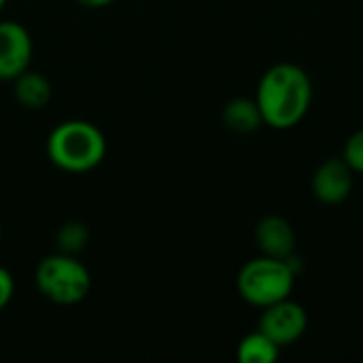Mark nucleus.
<instances>
[{
  "instance_id": "1",
  "label": "nucleus",
  "mask_w": 363,
  "mask_h": 363,
  "mask_svg": "<svg viewBox=\"0 0 363 363\" xmlns=\"http://www.w3.org/2000/svg\"><path fill=\"white\" fill-rule=\"evenodd\" d=\"M257 106L264 123L274 130H291L311 108L313 83L304 68L283 62L264 72L257 85Z\"/></svg>"
},
{
  "instance_id": "2",
  "label": "nucleus",
  "mask_w": 363,
  "mask_h": 363,
  "mask_svg": "<svg viewBox=\"0 0 363 363\" xmlns=\"http://www.w3.org/2000/svg\"><path fill=\"white\" fill-rule=\"evenodd\" d=\"M106 155L104 134L89 121L70 119L53 128L47 138V157L66 172H89Z\"/></svg>"
},
{
  "instance_id": "3",
  "label": "nucleus",
  "mask_w": 363,
  "mask_h": 363,
  "mask_svg": "<svg viewBox=\"0 0 363 363\" xmlns=\"http://www.w3.org/2000/svg\"><path fill=\"white\" fill-rule=\"evenodd\" d=\"M296 283V270L287 259L262 255L251 259L238 272V294L251 306L266 308L289 298Z\"/></svg>"
},
{
  "instance_id": "4",
  "label": "nucleus",
  "mask_w": 363,
  "mask_h": 363,
  "mask_svg": "<svg viewBox=\"0 0 363 363\" xmlns=\"http://www.w3.org/2000/svg\"><path fill=\"white\" fill-rule=\"evenodd\" d=\"M34 281L38 291L49 302L60 306H72L83 302L91 289L89 270L77 259V255H66L60 251L47 255L36 266Z\"/></svg>"
},
{
  "instance_id": "5",
  "label": "nucleus",
  "mask_w": 363,
  "mask_h": 363,
  "mask_svg": "<svg viewBox=\"0 0 363 363\" xmlns=\"http://www.w3.org/2000/svg\"><path fill=\"white\" fill-rule=\"evenodd\" d=\"M306 325H308L306 311L300 304L291 302L289 298L266 306L259 319V332L272 338L279 347L300 340L306 332Z\"/></svg>"
},
{
  "instance_id": "6",
  "label": "nucleus",
  "mask_w": 363,
  "mask_h": 363,
  "mask_svg": "<svg viewBox=\"0 0 363 363\" xmlns=\"http://www.w3.org/2000/svg\"><path fill=\"white\" fill-rule=\"evenodd\" d=\"M32 38L17 21H0V81H13L28 70Z\"/></svg>"
},
{
  "instance_id": "7",
  "label": "nucleus",
  "mask_w": 363,
  "mask_h": 363,
  "mask_svg": "<svg viewBox=\"0 0 363 363\" xmlns=\"http://www.w3.org/2000/svg\"><path fill=\"white\" fill-rule=\"evenodd\" d=\"M351 189H353V170L342 157L323 162L313 177V194L323 204L345 202Z\"/></svg>"
},
{
  "instance_id": "8",
  "label": "nucleus",
  "mask_w": 363,
  "mask_h": 363,
  "mask_svg": "<svg viewBox=\"0 0 363 363\" xmlns=\"http://www.w3.org/2000/svg\"><path fill=\"white\" fill-rule=\"evenodd\" d=\"M255 242L268 257L287 259L296 249V232L291 223L279 215L264 217L255 228Z\"/></svg>"
},
{
  "instance_id": "9",
  "label": "nucleus",
  "mask_w": 363,
  "mask_h": 363,
  "mask_svg": "<svg viewBox=\"0 0 363 363\" xmlns=\"http://www.w3.org/2000/svg\"><path fill=\"white\" fill-rule=\"evenodd\" d=\"M13 94L15 100L30 111L43 108L51 100V83L45 74L36 70H23L19 77L13 79Z\"/></svg>"
},
{
  "instance_id": "10",
  "label": "nucleus",
  "mask_w": 363,
  "mask_h": 363,
  "mask_svg": "<svg viewBox=\"0 0 363 363\" xmlns=\"http://www.w3.org/2000/svg\"><path fill=\"white\" fill-rule=\"evenodd\" d=\"M223 123L238 134L255 132L262 123V111L257 106V100L251 98H234L223 106Z\"/></svg>"
},
{
  "instance_id": "11",
  "label": "nucleus",
  "mask_w": 363,
  "mask_h": 363,
  "mask_svg": "<svg viewBox=\"0 0 363 363\" xmlns=\"http://www.w3.org/2000/svg\"><path fill=\"white\" fill-rule=\"evenodd\" d=\"M279 349L281 347L264 332H255L240 340L236 355L240 363H274L279 357Z\"/></svg>"
},
{
  "instance_id": "12",
  "label": "nucleus",
  "mask_w": 363,
  "mask_h": 363,
  "mask_svg": "<svg viewBox=\"0 0 363 363\" xmlns=\"http://www.w3.org/2000/svg\"><path fill=\"white\" fill-rule=\"evenodd\" d=\"M57 251L66 253V255H79L89 240V232L87 225L81 221H68L60 228L57 232Z\"/></svg>"
},
{
  "instance_id": "13",
  "label": "nucleus",
  "mask_w": 363,
  "mask_h": 363,
  "mask_svg": "<svg viewBox=\"0 0 363 363\" xmlns=\"http://www.w3.org/2000/svg\"><path fill=\"white\" fill-rule=\"evenodd\" d=\"M342 160L351 166L353 172H362L363 174V130H357V132L345 143Z\"/></svg>"
},
{
  "instance_id": "14",
  "label": "nucleus",
  "mask_w": 363,
  "mask_h": 363,
  "mask_svg": "<svg viewBox=\"0 0 363 363\" xmlns=\"http://www.w3.org/2000/svg\"><path fill=\"white\" fill-rule=\"evenodd\" d=\"M13 291H15V283H13L11 272L4 270V268H0V311L11 302Z\"/></svg>"
},
{
  "instance_id": "15",
  "label": "nucleus",
  "mask_w": 363,
  "mask_h": 363,
  "mask_svg": "<svg viewBox=\"0 0 363 363\" xmlns=\"http://www.w3.org/2000/svg\"><path fill=\"white\" fill-rule=\"evenodd\" d=\"M81 6H87V9H100V6H106L115 0H77Z\"/></svg>"
},
{
  "instance_id": "16",
  "label": "nucleus",
  "mask_w": 363,
  "mask_h": 363,
  "mask_svg": "<svg viewBox=\"0 0 363 363\" xmlns=\"http://www.w3.org/2000/svg\"><path fill=\"white\" fill-rule=\"evenodd\" d=\"M4 4H6V0H0V9H2Z\"/></svg>"
},
{
  "instance_id": "17",
  "label": "nucleus",
  "mask_w": 363,
  "mask_h": 363,
  "mask_svg": "<svg viewBox=\"0 0 363 363\" xmlns=\"http://www.w3.org/2000/svg\"><path fill=\"white\" fill-rule=\"evenodd\" d=\"M0 236H2V223H0Z\"/></svg>"
}]
</instances>
